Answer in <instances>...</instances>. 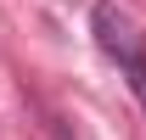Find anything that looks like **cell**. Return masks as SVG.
<instances>
[{"label": "cell", "mask_w": 146, "mask_h": 140, "mask_svg": "<svg viewBox=\"0 0 146 140\" xmlns=\"http://www.w3.org/2000/svg\"><path fill=\"white\" fill-rule=\"evenodd\" d=\"M90 28H96V45L118 62V73L129 79V90H135V101L146 106V34L135 28V17L129 11H118L112 0H101L90 11Z\"/></svg>", "instance_id": "obj_1"}]
</instances>
